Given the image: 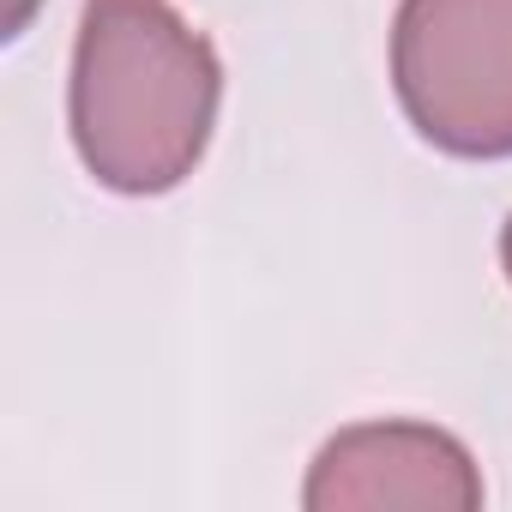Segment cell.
<instances>
[{
	"label": "cell",
	"instance_id": "obj_1",
	"mask_svg": "<svg viewBox=\"0 0 512 512\" xmlns=\"http://www.w3.org/2000/svg\"><path fill=\"white\" fill-rule=\"evenodd\" d=\"M223 67L169 0H85L73 49V145L109 193H169L211 145Z\"/></svg>",
	"mask_w": 512,
	"mask_h": 512
},
{
	"label": "cell",
	"instance_id": "obj_2",
	"mask_svg": "<svg viewBox=\"0 0 512 512\" xmlns=\"http://www.w3.org/2000/svg\"><path fill=\"white\" fill-rule=\"evenodd\" d=\"M392 91L452 157H512V0H398Z\"/></svg>",
	"mask_w": 512,
	"mask_h": 512
},
{
	"label": "cell",
	"instance_id": "obj_3",
	"mask_svg": "<svg viewBox=\"0 0 512 512\" xmlns=\"http://www.w3.org/2000/svg\"><path fill=\"white\" fill-rule=\"evenodd\" d=\"M302 500L314 512H476V458L428 422H362L320 446Z\"/></svg>",
	"mask_w": 512,
	"mask_h": 512
},
{
	"label": "cell",
	"instance_id": "obj_4",
	"mask_svg": "<svg viewBox=\"0 0 512 512\" xmlns=\"http://www.w3.org/2000/svg\"><path fill=\"white\" fill-rule=\"evenodd\" d=\"M37 7H43V0H0V37H19Z\"/></svg>",
	"mask_w": 512,
	"mask_h": 512
},
{
	"label": "cell",
	"instance_id": "obj_5",
	"mask_svg": "<svg viewBox=\"0 0 512 512\" xmlns=\"http://www.w3.org/2000/svg\"><path fill=\"white\" fill-rule=\"evenodd\" d=\"M500 266H506V278H512V217H506V229H500Z\"/></svg>",
	"mask_w": 512,
	"mask_h": 512
}]
</instances>
